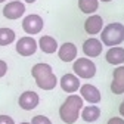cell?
Instances as JSON below:
<instances>
[{"label": "cell", "instance_id": "22", "mask_svg": "<svg viewBox=\"0 0 124 124\" xmlns=\"http://www.w3.org/2000/svg\"><path fill=\"white\" fill-rule=\"evenodd\" d=\"M0 124H15V121L9 115H0Z\"/></svg>", "mask_w": 124, "mask_h": 124}, {"label": "cell", "instance_id": "5", "mask_svg": "<svg viewBox=\"0 0 124 124\" xmlns=\"http://www.w3.org/2000/svg\"><path fill=\"white\" fill-rule=\"evenodd\" d=\"M44 27V22H43V18L40 15H36V13H31V15H27L22 21V30L28 36H36L39 34L40 31L43 30Z\"/></svg>", "mask_w": 124, "mask_h": 124}, {"label": "cell", "instance_id": "16", "mask_svg": "<svg viewBox=\"0 0 124 124\" xmlns=\"http://www.w3.org/2000/svg\"><path fill=\"white\" fill-rule=\"evenodd\" d=\"M105 59L108 64L111 65H123L124 64V47L121 46H114V47H109L105 55Z\"/></svg>", "mask_w": 124, "mask_h": 124}, {"label": "cell", "instance_id": "10", "mask_svg": "<svg viewBox=\"0 0 124 124\" xmlns=\"http://www.w3.org/2000/svg\"><path fill=\"white\" fill-rule=\"evenodd\" d=\"M59 86H61V89L64 90V92H67V93H70V95H72V93L78 92L81 83H80V78H78L75 74L68 72V74H64V75L61 77Z\"/></svg>", "mask_w": 124, "mask_h": 124}, {"label": "cell", "instance_id": "26", "mask_svg": "<svg viewBox=\"0 0 124 124\" xmlns=\"http://www.w3.org/2000/svg\"><path fill=\"white\" fill-rule=\"evenodd\" d=\"M99 2H105V3H108V2H112V0H99Z\"/></svg>", "mask_w": 124, "mask_h": 124}, {"label": "cell", "instance_id": "1", "mask_svg": "<svg viewBox=\"0 0 124 124\" xmlns=\"http://www.w3.org/2000/svg\"><path fill=\"white\" fill-rule=\"evenodd\" d=\"M31 75L36 80V84L41 90H53L58 86V77L55 75L52 67L44 62H39L31 68Z\"/></svg>", "mask_w": 124, "mask_h": 124}, {"label": "cell", "instance_id": "2", "mask_svg": "<svg viewBox=\"0 0 124 124\" xmlns=\"http://www.w3.org/2000/svg\"><path fill=\"white\" fill-rule=\"evenodd\" d=\"M84 101L81 99L80 95H70L64 103L59 108V118L64 121L65 124H74L77 120L80 118V111L83 109Z\"/></svg>", "mask_w": 124, "mask_h": 124}, {"label": "cell", "instance_id": "24", "mask_svg": "<svg viewBox=\"0 0 124 124\" xmlns=\"http://www.w3.org/2000/svg\"><path fill=\"white\" fill-rule=\"evenodd\" d=\"M118 111H120V115H121V118H124V101L120 103V108H118Z\"/></svg>", "mask_w": 124, "mask_h": 124}, {"label": "cell", "instance_id": "4", "mask_svg": "<svg viewBox=\"0 0 124 124\" xmlns=\"http://www.w3.org/2000/svg\"><path fill=\"white\" fill-rule=\"evenodd\" d=\"M72 71L78 78L89 80V78H93V77L96 75L98 68L95 65V62L90 58H78V59H75L74 64H72Z\"/></svg>", "mask_w": 124, "mask_h": 124}, {"label": "cell", "instance_id": "23", "mask_svg": "<svg viewBox=\"0 0 124 124\" xmlns=\"http://www.w3.org/2000/svg\"><path fill=\"white\" fill-rule=\"evenodd\" d=\"M106 124H124V118H121V117H112V118L108 120Z\"/></svg>", "mask_w": 124, "mask_h": 124}, {"label": "cell", "instance_id": "17", "mask_svg": "<svg viewBox=\"0 0 124 124\" xmlns=\"http://www.w3.org/2000/svg\"><path fill=\"white\" fill-rule=\"evenodd\" d=\"M80 117L83 118V121L86 123H95L99 120L101 117V109L96 105H87L83 106V109L80 111Z\"/></svg>", "mask_w": 124, "mask_h": 124}, {"label": "cell", "instance_id": "7", "mask_svg": "<svg viewBox=\"0 0 124 124\" xmlns=\"http://www.w3.org/2000/svg\"><path fill=\"white\" fill-rule=\"evenodd\" d=\"M80 96L84 102H87L89 105H98L102 99L101 96V92L96 86H93V84H83L80 86Z\"/></svg>", "mask_w": 124, "mask_h": 124}, {"label": "cell", "instance_id": "18", "mask_svg": "<svg viewBox=\"0 0 124 124\" xmlns=\"http://www.w3.org/2000/svg\"><path fill=\"white\" fill-rule=\"evenodd\" d=\"M99 8V0H78V9L86 15H93Z\"/></svg>", "mask_w": 124, "mask_h": 124}, {"label": "cell", "instance_id": "27", "mask_svg": "<svg viewBox=\"0 0 124 124\" xmlns=\"http://www.w3.org/2000/svg\"><path fill=\"white\" fill-rule=\"evenodd\" d=\"M6 2V0H0V3H5Z\"/></svg>", "mask_w": 124, "mask_h": 124}, {"label": "cell", "instance_id": "13", "mask_svg": "<svg viewBox=\"0 0 124 124\" xmlns=\"http://www.w3.org/2000/svg\"><path fill=\"white\" fill-rule=\"evenodd\" d=\"M102 28H103V19H102V16H99L96 13L89 15V18L84 21V31L92 37L99 34Z\"/></svg>", "mask_w": 124, "mask_h": 124}, {"label": "cell", "instance_id": "6", "mask_svg": "<svg viewBox=\"0 0 124 124\" xmlns=\"http://www.w3.org/2000/svg\"><path fill=\"white\" fill-rule=\"evenodd\" d=\"M15 49H16V52L24 56V58H28V56H33L39 46H37V41L36 39H33L31 36H25V37H21L18 41H16V46H15Z\"/></svg>", "mask_w": 124, "mask_h": 124}, {"label": "cell", "instance_id": "25", "mask_svg": "<svg viewBox=\"0 0 124 124\" xmlns=\"http://www.w3.org/2000/svg\"><path fill=\"white\" fill-rule=\"evenodd\" d=\"M36 0H25V3H34Z\"/></svg>", "mask_w": 124, "mask_h": 124}, {"label": "cell", "instance_id": "9", "mask_svg": "<svg viewBox=\"0 0 124 124\" xmlns=\"http://www.w3.org/2000/svg\"><path fill=\"white\" fill-rule=\"evenodd\" d=\"M40 102V96L33 90H27L24 93H21V96L18 99V105L22 108L24 111H33L39 106Z\"/></svg>", "mask_w": 124, "mask_h": 124}, {"label": "cell", "instance_id": "15", "mask_svg": "<svg viewBox=\"0 0 124 124\" xmlns=\"http://www.w3.org/2000/svg\"><path fill=\"white\" fill-rule=\"evenodd\" d=\"M37 46H39V49H40L43 53H46V55L56 53V50H58V47H59L56 39H53L52 36H41L40 40L37 41Z\"/></svg>", "mask_w": 124, "mask_h": 124}, {"label": "cell", "instance_id": "3", "mask_svg": "<svg viewBox=\"0 0 124 124\" xmlns=\"http://www.w3.org/2000/svg\"><path fill=\"white\" fill-rule=\"evenodd\" d=\"M101 41L108 47L120 46L124 41V25L121 22H111L101 31Z\"/></svg>", "mask_w": 124, "mask_h": 124}, {"label": "cell", "instance_id": "12", "mask_svg": "<svg viewBox=\"0 0 124 124\" xmlns=\"http://www.w3.org/2000/svg\"><path fill=\"white\" fill-rule=\"evenodd\" d=\"M103 50V44L96 37H90L83 43V53L87 58H98Z\"/></svg>", "mask_w": 124, "mask_h": 124}, {"label": "cell", "instance_id": "19", "mask_svg": "<svg viewBox=\"0 0 124 124\" xmlns=\"http://www.w3.org/2000/svg\"><path fill=\"white\" fill-rule=\"evenodd\" d=\"M16 34L12 28H0V46H9L15 41Z\"/></svg>", "mask_w": 124, "mask_h": 124}, {"label": "cell", "instance_id": "28", "mask_svg": "<svg viewBox=\"0 0 124 124\" xmlns=\"http://www.w3.org/2000/svg\"><path fill=\"white\" fill-rule=\"evenodd\" d=\"M19 124H31V123H19Z\"/></svg>", "mask_w": 124, "mask_h": 124}, {"label": "cell", "instance_id": "20", "mask_svg": "<svg viewBox=\"0 0 124 124\" xmlns=\"http://www.w3.org/2000/svg\"><path fill=\"white\" fill-rule=\"evenodd\" d=\"M31 124H52V121L46 115H36L31 118Z\"/></svg>", "mask_w": 124, "mask_h": 124}, {"label": "cell", "instance_id": "8", "mask_svg": "<svg viewBox=\"0 0 124 124\" xmlns=\"http://www.w3.org/2000/svg\"><path fill=\"white\" fill-rule=\"evenodd\" d=\"M25 13V5L19 0H13V2H9L6 3V6L3 8V16L6 19H19L24 16Z\"/></svg>", "mask_w": 124, "mask_h": 124}, {"label": "cell", "instance_id": "21", "mask_svg": "<svg viewBox=\"0 0 124 124\" xmlns=\"http://www.w3.org/2000/svg\"><path fill=\"white\" fill-rule=\"evenodd\" d=\"M6 72H8V64L3 59H0V78H3L6 75Z\"/></svg>", "mask_w": 124, "mask_h": 124}, {"label": "cell", "instance_id": "11", "mask_svg": "<svg viewBox=\"0 0 124 124\" xmlns=\"http://www.w3.org/2000/svg\"><path fill=\"white\" fill-rule=\"evenodd\" d=\"M59 59L62 62H74L77 59V53H78V50H77V46L71 41H67L64 44H61L58 50H56Z\"/></svg>", "mask_w": 124, "mask_h": 124}, {"label": "cell", "instance_id": "14", "mask_svg": "<svg viewBox=\"0 0 124 124\" xmlns=\"http://www.w3.org/2000/svg\"><path fill=\"white\" fill-rule=\"evenodd\" d=\"M111 92L114 95H123L124 93V65H118L112 71Z\"/></svg>", "mask_w": 124, "mask_h": 124}]
</instances>
